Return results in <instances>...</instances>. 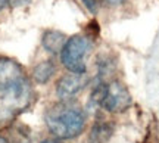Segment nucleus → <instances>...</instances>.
I'll list each match as a JSON object with an SVG mask.
<instances>
[{"label": "nucleus", "instance_id": "obj_12", "mask_svg": "<svg viewBox=\"0 0 159 143\" xmlns=\"http://www.w3.org/2000/svg\"><path fill=\"white\" fill-rule=\"evenodd\" d=\"M41 143H62L61 140H55V139H47V140H43Z\"/></svg>", "mask_w": 159, "mask_h": 143}, {"label": "nucleus", "instance_id": "obj_9", "mask_svg": "<svg viewBox=\"0 0 159 143\" xmlns=\"http://www.w3.org/2000/svg\"><path fill=\"white\" fill-rule=\"evenodd\" d=\"M22 75V69L13 61L9 59H0V81L12 80Z\"/></svg>", "mask_w": 159, "mask_h": 143}, {"label": "nucleus", "instance_id": "obj_14", "mask_svg": "<svg viewBox=\"0 0 159 143\" xmlns=\"http://www.w3.org/2000/svg\"><path fill=\"white\" fill-rule=\"evenodd\" d=\"M0 143H9V140L6 137H3V136H0Z\"/></svg>", "mask_w": 159, "mask_h": 143}, {"label": "nucleus", "instance_id": "obj_5", "mask_svg": "<svg viewBox=\"0 0 159 143\" xmlns=\"http://www.w3.org/2000/svg\"><path fill=\"white\" fill-rule=\"evenodd\" d=\"M89 75L87 72H69L59 78L56 84V95L62 102H71L78 93L83 92L89 84Z\"/></svg>", "mask_w": 159, "mask_h": 143}, {"label": "nucleus", "instance_id": "obj_1", "mask_svg": "<svg viewBox=\"0 0 159 143\" xmlns=\"http://www.w3.org/2000/svg\"><path fill=\"white\" fill-rule=\"evenodd\" d=\"M85 112L71 102H59L46 111L44 121L49 131L59 140L80 136L85 128Z\"/></svg>", "mask_w": 159, "mask_h": 143}, {"label": "nucleus", "instance_id": "obj_2", "mask_svg": "<svg viewBox=\"0 0 159 143\" xmlns=\"http://www.w3.org/2000/svg\"><path fill=\"white\" fill-rule=\"evenodd\" d=\"M31 99L33 90L24 75L0 81V121L12 118L15 114L24 111Z\"/></svg>", "mask_w": 159, "mask_h": 143}, {"label": "nucleus", "instance_id": "obj_11", "mask_svg": "<svg viewBox=\"0 0 159 143\" xmlns=\"http://www.w3.org/2000/svg\"><path fill=\"white\" fill-rule=\"evenodd\" d=\"M11 2H12V0H0V11H2V9H5V7L9 5Z\"/></svg>", "mask_w": 159, "mask_h": 143}, {"label": "nucleus", "instance_id": "obj_3", "mask_svg": "<svg viewBox=\"0 0 159 143\" xmlns=\"http://www.w3.org/2000/svg\"><path fill=\"white\" fill-rule=\"evenodd\" d=\"M131 95L127 87L119 81H99L89 100V108H103L108 112L119 114L130 108Z\"/></svg>", "mask_w": 159, "mask_h": 143}, {"label": "nucleus", "instance_id": "obj_13", "mask_svg": "<svg viewBox=\"0 0 159 143\" xmlns=\"http://www.w3.org/2000/svg\"><path fill=\"white\" fill-rule=\"evenodd\" d=\"M109 3H112V5H121V3H124V0H106Z\"/></svg>", "mask_w": 159, "mask_h": 143}, {"label": "nucleus", "instance_id": "obj_7", "mask_svg": "<svg viewBox=\"0 0 159 143\" xmlns=\"http://www.w3.org/2000/svg\"><path fill=\"white\" fill-rule=\"evenodd\" d=\"M41 43H43V47L47 52H50V53H61L63 46H65V43H66V37L61 31L50 30V31H46L44 33Z\"/></svg>", "mask_w": 159, "mask_h": 143}, {"label": "nucleus", "instance_id": "obj_4", "mask_svg": "<svg viewBox=\"0 0 159 143\" xmlns=\"http://www.w3.org/2000/svg\"><path fill=\"white\" fill-rule=\"evenodd\" d=\"M91 49L90 39L85 35L77 34L66 40L62 52L61 62L63 67L69 69V72H87L85 56Z\"/></svg>", "mask_w": 159, "mask_h": 143}, {"label": "nucleus", "instance_id": "obj_6", "mask_svg": "<svg viewBox=\"0 0 159 143\" xmlns=\"http://www.w3.org/2000/svg\"><path fill=\"white\" fill-rule=\"evenodd\" d=\"M114 134V126L108 120H97L90 130L89 143H106Z\"/></svg>", "mask_w": 159, "mask_h": 143}, {"label": "nucleus", "instance_id": "obj_8", "mask_svg": "<svg viewBox=\"0 0 159 143\" xmlns=\"http://www.w3.org/2000/svg\"><path fill=\"white\" fill-rule=\"evenodd\" d=\"M56 71V67L52 61H44V62H40L34 69H33V77L39 84H44L50 80L53 74Z\"/></svg>", "mask_w": 159, "mask_h": 143}, {"label": "nucleus", "instance_id": "obj_10", "mask_svg": "<svg viewBox=\"0 0 159 143\" xmlns=\"http://www.w3.org/2000/svg\"><path fill=\"white\" fill-rule=\"evenodd\" d=\"M83 3L85 5V7L89 9L90 12H93V13H96L97 12V3L96 0H81Z\"/></svg>", "mask_w": 159, "mask_h": 143}]
</instances>
